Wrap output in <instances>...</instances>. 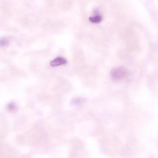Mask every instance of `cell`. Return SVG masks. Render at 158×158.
I'll return each instance as SVG.
<instances>
[{
    "instance_id": "1",
    "label": "cell",
    "mask_w": 158,
    "mask_h": 158,
    "mask_svg": "<svg viewBox=\"0 0 158 158\" xmlns=\"http://www.w3.org/2000/svg\"><path fill=\"white\" fill-rule=\"evenodd\" d=\"M128 74V70L123 67H119L114 69L111 71V78L114 80H120L125 78Z\"/></svg>"
},
{
    "instance_id": "2",
    "label": "cell",
    "mask_w": 158,
    "mask_h": 158,
    "mask_svg": "<svg viewBox=\"0 0 158 158\" xmlns=\"http://www.w3.org/2000/svg\"><path fill=\"white\" fill-rule=\"evenodd\" d=\"M67 62V60L61 57H58L51 61L50 65L52 67H55L66 64Z\"/></svg>"
},
{
    "instance_id": "3",
    "label": "cell",
    "mask_w": 158,
    "mask_h": 158,
    "mask_svg": "<svg viewBox=\"0 0 158 158\" xmlns=\"http://www.w3.org/2000/svg\"><path fill=\"white\" fill-rule=\"evenodd\" d=\"M102 17L100 16H96L93 17H90L89 18L90 21L94 23L100 22L102 20Z\"/></svg>"
},
{
    "instance_id": "4",
    "label": "cell",
    "mask_w": 158,
    "mask_h": 158,
    "mask_svg": "<svg viewBox=\"0 0 158 158\" xmlns=\"http://www.w3.org/2000/svg\"><path fill=\"white\" fill-rule=\"evenodd\" d=\"M8 43V39L5 38L0 39V46H4Z\"/></svg>"
},
{
    "instance_id": "5",
    "label": "cell",
    "mask_w": 158,
    "mask_h": 158,
    "mask_svg": "<svg viewBox=\"0 0 158 158\" xmlns=\"http://www.w3.org/2000/svg\"><path fill=\"white\" fill-rule=\"evenodd\" d=\"M15 105L13 104H10L8 106V109L10 111H13L15 109Z\"/></svg>"
}]
</instances>
